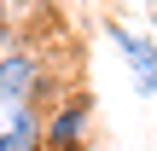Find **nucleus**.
Returning a JSON list of instances; mask_svg holds the SVG:
<instances>
[{
	"instance_id": "1",
	"label": "nucleus",
	"mask_w": 157,
	"mask_h": 151,
	"mask_svg": "<svg viewBox=\"0 0 157 151\" xmlns=\"http://www.w3.org/2000/svg\"><path fill=\"white\" fill-rule=\"evenodd\" d=\"M41 151H93V99L70 93L41 116Z\"/></svg>"
},
{
	"instance_id": "2",
	"label": "nucleus",
	"mask_w": 157,
	"mask_h": 151,
	"mask_svg": "<svg viewBox=\"0 0 157 151\" xmlns=\"http://www.w3.org/2000/svg\"><path fill=\"white\" fill-rule=\"evenodd\" d=\"M41 87H47V64L35 52H0V111H17V105H35L41 111Z\"/></svg>"
},
{
	"instance_id": "3",
	"label": "nucleus",
	"mask_w": 157,
	"mask_h": 151,
	"mask_svg": "<svg viewBox=\"0 0 157 151\" xmlns=\"http://www.w3.org/2000/svg\"><path fill=\"white\" fill-rule=\"evenodd\" d=\"M111 47L128 58V70H134V93H140V99H157V41L122 29V23H111Z\"/></svg>"
},
{
	"instance_id": "4",
	"label": "nucleus",
	"mask_w": 157,
	"mask_h": 151,
	"mask_svg": "<svg viewBox=\"0 0 157 151\" xmlns=\"http://www.w3.org/2000/svg\"><path fill=\"white\" fill-rule=\"evenodd\" d=\"M35 145H41V111L35 105L0 111V151H35Z\"/></svg>"
},
{
	"instance_id": "5",
	"label": "nucleus",
	"mask_w": 157,
	"mask_h": 151,
	"mask_svg": "<svg viewBox=\"0 0 157 151\" xmlns=\"http://www.w3.org/2000/svg\"><path fill=\"white\" fill-rule=\"evenodd\" d=\"M6 47H12V17L0 12V52H6Z\"/></svg>"
},
{
	"instance_id": "6",
	"label": "nucleus",
	"mask_w": 157,
	"mask_h": 151,
	"mask_svg": "<svg viewBox=\"0 0 157 151\" xmlns=\"http://www.w3.org/2000/svg\"><path fill=\"white\" fill-rule=\"evenodd\" d=\"M35 151H41V145H35Z\"/></svg>"
}]
</instances>
